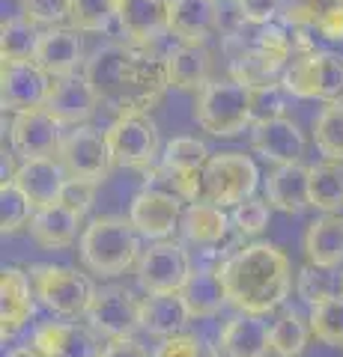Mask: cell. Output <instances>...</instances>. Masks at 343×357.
I'll return each instance as SVG.
<instances>
[{
	"mask_svg": "<svg viewBox=\"0 0 343 357\" xmlns=\"http://www.w3.org/2000/svg\"><path fill=\"white\" fill-rule=\"evenodd\" d=\"M84 77L90 81L98 105L117 116L149 114L170 86L164 57L123 42L96 48L84 63Z\"/></svg>",
	"mask_w": 343,
	"mask_h": 357,
	"instance_id": "6da1fadb",
	"label": "cell"
},
{
	"mask_svg": "<svg viewBox=\"0 0 343 357\" xmlns=\"http://www.w3.org/2000/svg\"><path fill=\"white\" fill-rule=\"evenodd\" d=\"M13 182L27 194L33 206L42 208V206L60 203L63 188L69 182V173L63 170V164L57 158H30L18 164Z\"/></svg>",
	"mask_w": 343,
	"mask_h": 357,
	"instance_id": "7402d4cb",
	"label": "cell"
},
{
	"mask_svg": "<svg viewBox=\"0 0 343 357\" xmlns=\"http://www.w3.org/2000/svg\"><path fill=\"white\" fill-rule=\"evenodd\" d=\"M168 63V81L173 89L182 93H200L212 81V54L206 45H185L180 42L176 48L164 54Z\"/></svg>",
	"mask_w": 343,
	"mask_h": 357,
	"instance_id": "484cf974",
	"label": "cell"
},
{
	"mask_svg": "<svg viewBox=\"0 0 343 357\" xmlns=\"http://www.w3.org/2000/svg\"><path fill=\"white\" fill-rule=\"evenodd\" d=\"M114 167L149 170L159 158V128L149 114H123L105 131Z\"/></svg>",
	"mask_w": 343,
	"mask_h": 357,
	"instance_id": "ba28073f",
	"label": "cell"
},
{
	"mask_svg": "<svg viewBox=\"0 0 343 357\" xmlns=\"http://www.w3.org/2000/svg\"><path fill=\"white\" fill-rule=\"evenodd\" d=\"M227 307L245 316H269L281 310L293 289V268L278 244L254 241L230 253L218 268Z\"/></svg>",
	"mask_w": 343,
	"mask_h": 357,
	"instance_id": "7a4b0ae2",
	"label": "cell"
},
{
	"mask_svg": "<svg viewBox=\"0 0 343 357\" xmlns=\"http://www.w3.org/2000/svg\"><path fill=\"white\" fill-rule=\"evenodd\" d=\"M218 3H221V0H218Z\"/></svg>",
	"mask_w": 343,
	"mask_h": 357,
	"instance_id": "f907efd6",
	"label": "cell"
},
{
	"mask_svg": "<svg viewBox=\"0 0 343 357\" xmlns=\"http://www.w3.org/2000/svg\"><path fill=\"white\" fill-rule=\"evenodd\" d=\"M6 357H42V354H39L36 349H33V345H18V349H13Z\"/></svg>",
	"mask_w": 343,
	"mask_h": 357,
	"instance_id": "c3c4849f",
	"label": "cell"
},
{
	"mask_svg": "<svg viewBox=\"0 0 343 357\" xmlns=\"http://www.w3.org/2000/svg\"><path fill=\"white\" fill-rule=\"evenodd\" d=\"M194 122L212 137H236L254 126L251 119V86L236 77L209 81L194 102Z\"/></svg>",
	"mask_w": 343,
	"mask_h": 357,
	"instance_id": "277c9868",
	"label": "cell"
},
{
	"mask_svg": "<svg viewBox=\"0 0 343 357\" xmlns=\"http://www.w3.org/2000/svg\"><path fill=\"white\" fill-rule=\"evenodd\" d=\"M93 199H96V182H87V178H69L66 188H63L60 203L69 206L72 211H78V215L84 218L87 211H90Z\"/></svg>",
	"mask_w": 343,
	"mask_h": 357,
	"instance_id": "bcb514c9",
	"label": "cell"
},
{
	"mask_svg": "<svg viewBox=\"0 0 343 357\" xmlns=\"http://www.w3.org/2000/svg\"><path fill=\"white\" fill-rule=\"evenodd\" d=\"M182 215H185L182 197L159 191V188H143L129 206L131 227L147 241H168L170 232L176 227H182Z\"/></svg>",
	"mask_w": 343,
	"mask_h": 357,
	"instance_id": "4fadbf2b",
	"label": "cell"
},
{
	"mask_svg": "<svg viewBox=\"0 0 343 357\" xmlns=\"http://www.w3.org/2000/svg\"><path fill=\"white\" fill-rule=\"evenodd\" d=\"M314 143L326 161H343V102H331L314 119Z\"/></svg>",
	"mask_w": 343,
	"mask_h": 357,
	"instance_id": "e575fe53",
	"label": "cell"
},
{
	"mask_svg": "<svg viewBox=\"0 0 343 357\" xmlns=\"http://www.w3.org/2000/svg\"><path fill=\"white\" fill-rule=\"evenodd\" d=\"M337 292H343V286H340V277L331 271V268H319V265L307 262L295 277V295H298V301H305L307 307L323 304V301L335 298Z\"/></svg>",
	"mask_w": 343,
	"mask_h": 357,
	"instance_id": "d590c367",
	"label": "cell"
},
{
	"mask_svg": "<svg viewBox=\"0 0 343 357\" xmlns=\"http://www.w3.org/2000/svg\"><path fill=\"white\" fill-rule=\"evenodd\" d=\"M98 357H149V354L135 337H119V340H108Z\"/></svg>",
	"mask_w": 343,
	"mask_h": 357,
	"instance_id": "7dc6e473",
	"label": "cell"
},
{
	"mask_svg": "<svg viewBox=\"0 0 343 357\" xmlns=\"http://www.w3.org/2000/svg\"><path fill=\"white\" fill-rule=\"evenodd\" d=\"M260 170L245 152H215L200 170L194 203H212L221 208H236L257 194Z\"/></svg>",
	"mask_w": 343,
	"mask_h": 357,
	"instance_id": "5b68a950",
	"label": "cell"
},
{
	"mask_svg": "<svg viewBox=\"0 0 343 357\" xmlns=\"http://www.w3.org/2000/svg\"><path fill=\"white\" fill-rule=\"evenodd\" d=\"M81 215L78 211H72L69 206L63 203H51V206H42L36 208V215L30 220V238L36 248L42 250H63L75 244L78 238V227H81Z\"/></svg>",
	"mask_w": 343,
	"mask_h": 357,
	"instance_id": "d4e9b609",
	"label": "cell"
},
{
	"mask_svg": "<svg viewBox=\"0 0 343 357\" xmlns=\"http://www.w3.org/2000/svg\"><path fill=\"white\" fill-rule=\"evenodd\" d=\"M307 319H311V331L319 342L331 345V349H343V292L311 307Z\"/></svg>",
	"mask_w": 343,
	"mask_h": 357,
	"instance_id": "8d00e7d4",
	"label": "cell"
},
{
	"mask_svg": "<svg viewBox=\"0 0 343 357\" xmlns=\"http://www.w3.org/2000/svg\"><path fill=\"white\" fill-rule=\"evenodd\" d=\"M138 229L129 218L119 215H98L84 227L78 238L81 262L90 274L98 277H119L140 259Z\"/></svg>",
	"mask_w": 343,
	"mask_h": 357,
	"instance_id": "3957f363",
	"label": "cell"
},
{
	"mask_svg": "<svg viewBox=\"0 0 343 357\" xmlns=\"http://www.w3.org/2000/svg\"><path fill=\"white\" fill-rule=\"evenodd\" d=\"M311 208L335 215L343 208V161H323L311 167Z\"/></svg>",
	"mask_w": 343,
	"mask_h": 357,
	"instance_id": "d6a6232c",
	"label": "cell"
},
{
	"mask_svg": "<svg viewBox=\"0 0 343 357\" xmlns=\"http://www.w3.org/2000/svg\"><path fill=\"white\" fill-rule=\"evenodd\" d=\"M36 310V292H33L30 271L18 265H6L0 274V337L13 340L27 328Z\"/></svg>",
	"mask_w": 343,
	"mask_h": 357,
	"instance_id": "9a60e30c",
	"label": "cell"
},
{
	"mask_svg": "<svg viewBox=\"0 0 343 357\" xmlns=\"http://www.w3.org/2000/svg\"><path fill=\"white\" fill-rule=\"evenodd\" d=\"M182 301L191 319H212L221 312V307L227 304V292H224V283H221L218 271H209V268H197L188 277V283L182 289Z\"/></svg>",
	"mask_w": 343,
	"mask_h": 357,
	"instance_id": "f1b7e54d",
	"label": "cell"
},
{
	"mask_svg": "<svg viewBox=\"0 0 343 357\" xmlns=\"http://www.w3.org/2000/svg\"><path fill=\"white\" fill-rule=\"evenodd\" d=\"M33 63H39L54 81L69 77L84 66V36L75 27H48L42 30Z\"/></svg>",
	"mask_w": 343,
	"mask_h": 357,
	"instance_id": "ac0fdd59",
	"label": "cell"
},
{
	"mask_svg": "<svg viewBox=\"0 0 343 357\" xmlns=\"http://www.w3.org/2000/svg\"><path fill=\"white\" fill-rule=\"evenodd\" d=\"M269 215H272V206L265 203V197H251L245 203H239L233 211H230V223L233 229L239 232L242 238H254L269 227Z\"/></svg>",
	"mask_w": 343,
	"mask_h": 357,
	"instance_id": "60d3db41",
	"label": "cell"
},
{
	"mask_svg": "<svg viewBox=\"0 0 343 357\" xmlns=\"http://www.w3.org/2000/svg\"><path fill=\"white\" fill-rule=\"evenodd\" d=\"M30 280L39 304L66 319L87 316V307H90V301L96 295V286L90 283V277L69 265H54V262L33 265Z\"/></svg>",
	"mask_w": 343,
	"mask_h": 357,
	"instance_id": "8992f818",
	"label": "cell"
},
{
	"mask_svg": "<svg viewBox=\"0 0 343 357\" xmlns=\"http://www.w3.org/2000/svg\"><path fill=\"white\" fill-rule=\"evenodd\" d=\"M265 203L284 215H302L311 208V167L302 161L278 164L265 178Z\"/></svg>",
	"mask_w": 343,
	"mask_h": 357,
	"instance_id": "44dd1931",
	"label": "cell"
},
{
	"mask_svg": "<svg viewBox=\"0 0 343 357\" xmlns=\"http://www.w3.org/2000/svg\"><path fill=\"white\" fill-rule=\"evenodd\" d=\"M281 86L295 98L343 102V57L335 51H307L290 60L284 69Z\"/></svg>",
	"mask_w": 343,
	"mask_h": 357,
	"instance_id": "52a82bcc",
	"label": "cell"
},
{
	"mask_svg": "<svg viewBox=\"0 0 343 357\" xmlns=\"http://www.w3.org/2000/svg\"><path fill=\"white\" fill-rule=\"evenodd\" d=\"M57 161L69 173V178H87V182H96V185L114 167L105 131H98L93 126H75L66 131L57 149Z\"/></svg>",
	"mask_w": 343,
	"mask_h": 357,
	"instance_id": "30bf717a",
	"label": "cell"
},
{
	"mask_svg": "<svg viewBox=\"0 0 343 357\" xmlns=\"http://www.w3.org/2000/svg\"><path fill=\"white\" fill-rule=\"evenodd\" d=\"M9 143L21 161L54 158L63 143V126L45 107L24 110V114H15L13 126H9Z\"/></svg>",
	"mask_w": 343,
	"mask_h": 357,
	"instance_id": "5bb4252c",
	"label": "cell"
},
{
	"mask_svg": "<svg viewBox=\"0 0 343 357\" xmlns=\"http://www.w3.org/2000/svg\"><path fill=\"white\" fill-rule=\"evenodd\" d=\"M311 337H314L311 319L302 316L298 310H281L278 319L269 325V340H272L275 357H302Z\"/></svg>",
	"mask_w": 343,
	"mask_h": 357,
	"instance_id": "4dcf8cb0",
	"label": "cell"
},
{
	"mask_svg": "<svg viewBox=\"0 0 343 357\" xmlns=\"http://www.w3.org/2000/svg\"><path fill=\"white\" fill-rule=\"evenodd\" d=\"M39 36L42 33L36 30V24H33L30 18H24V15L3 18V27H0V57H3V63L33 60Z\"/></svg>",
	"mask_w": 343,
	"mask_h": 357,
	"instance_id": "836d02e7",
	"label": "cell"
},
{
	"mask_svg": "<svg viewBox=\"0 0 343 357\" xmlns=\"http://www.w3.org/2000/svg\"><path fill=\"white\" fill-rule=\"evenodd\" d=\"M30 345L42 357H98V340L90 325L78 321H42Z\"/></svg>",
	"mask_w": 343,
	"mask_h": 357,
	"instance_id": "2e32d148",
	"label": "cell"
},
{
	"mask_svg": "<svg viewBox=\"0 0 343 357\" xmlns=\"http://www.w3.org/2000/svg\"><path fill=\"white\" fill-rule=\"evenodd\" d=\"M278 116H284L281 86L278 84H272V86H254L251 89V119H254V126H257V122L278 119Z\"/></svg>",
	"mask_w": 343,
	"mask_h": 357,
	"instance_id": "ee69618b",
	"label": "cell"
},
{
	"mask_svg": "<svg viewBox=\"0 0 343 357\" xmlns=\"http://www.w3.org/2000/svg\"><path fill=\"white\" fill-rule=\"evenodd\" d=\"M284 3L286 0H236V13L245 24L265 27L275 24L278 15H284Z\"/></svg>",
	"mask_w": 343,
	"mask_h": 357,
	"instance_id": "f6af8a7d",
	"label": "cell"
},
{
	"mask_svg": "<svg viewBox=\"0 0 343 357\" xmlns=\"http://www.w3.org/2000/svg\"><path fill=\"white\" fill-rule=\"evenodd\" d=\"M135 271H138V283L147 295H173L185 289L194 268L182 244L156 241L147 250H140Z\"/></svg>",
	"mask_w": 343,
	"mask_h": 357,
	"instance_id": "9c48e42d",
	"label": "cell"
},
{
	"mask_svg": "<svg viewBox=\"0 0 343 357\" xmlns=\"http://www.w3.org/2000/svg\"><path fill=\"white\" fill-rule=\"evenodd\" d=\"M233 227L227 218V208L212 203H188L182 215V232L188 241L200 244V248H212V244L224 241L227 229Z\"/></svg>",
	"mask_w": 343,
	"mask_h": 357,
	"instance_id": "f546056e",
	"label": "cell"
},
{
	"mask_svg": "<svg viewBox=\"0 0 343 357\" xmlns=\"http://www.w3.org/2000/svg\"><path fill=\"white\" fill-rule=\"evenodd\" d=\"M117 18V0H72L69 27L78 33H102Z\"/></svg>",
	"mask_w": 343,
	"mask_h": 357,
	"instance_id": "f35d334b",
	"label": "cell"
},
{
	"mask_svg": "<svg viewBox=\"0 0 343 357\" xmlns=\"http://www.w3.org/2000/svg\"><path fill=\"white\" fill-rule=\"evenodd\" d=\"M251 146L269 164H295L305 155V134L293 119L278 116L251 126Z\"/></svg>",
	"mask_w": 343,
	"mask_h": 357,
	"instance_id": "d6986e66",
	"label": "cell"
},
{
	"mask_svg": "<svg viewBox=\"0 0 343 357\" xmlns=\"http://www.w3.org/2000/svg\"><path fill=\"white\" fill-rule=\"evenodd\" d=\"M209 158H212V152L206 149L203 140H197V137H173L161 152V167H164V173L173 176V182H176V178L200 173L203 167L209 164Z\"/></svg>",
	"mask_w": 343,
	"mask_h": 357,
	"instance_id": "1f68e13d",
	"label": "cell"
},
{
	"mask_svg": "<svg viewBox=\"0 0 343 357\" xmlns=\"http://www.w3.org/2000/svg\"><path fill=\"white\" fill-rule=\"evenodd\" d=\"M337 9H343V0H286L284 24L314 33L331 13H337Z\"/></svg>",
	"mask_w": 343,
	"mask_h": 357,
	"instance_id": "ab89813d",
	"label": "cell"
},
{
	"mask_svg": "<svg viewBox=\"0 0 343 357\" xmlns=\"http://www.w3.org/2000/svg\"><path fill=\"white\" fill-rule=\"evenodd\" d=\"M84 319L108 340L135 337V331L140 328V301L123 286H102L96 289Z\"/></svg>",
	"mask_w": 343,
	"mask_h": 357,
	"instance_id": "8fae6325",
	"label": "cell"
},
{
	"mask_svg": "<svg viewBox=\"0 0 343 357\" xmlns=\"http://www.w3.org/2000/svg\"><path fill=\"white\" fill-rule=\"evenodd\" d=\"M218 351L221 357H269V325L260 316L236 312L233 319L224 321V328L218 333Z\"/></svg>",
	"mask_w": 343,
	"mask_h": 357,
	"instance_id": "603a6c76",
	"label": "cell"
},
{
	"mask_svg": "<svg viewBox=\"0 0 343 357\" xmlns=\"http://www.w3.org/2000/svg\"><path fill=\"white\" fill-rule=\"evenodd\" d=\"M54 77L33 60L3 63L0 72V105L9 114H24V110L45 107L51 96Z\"/></svg>",
	"mask_w": 343,
	"mask_h": 357,
	"instance_id": "7c38bea8",
	"label": "cell"
},
{
	"mask_svg": "<svg viewBox=\"0 0 343 357\" xmlns=\"http://www.w3.org/2000/svg\"><path fill=\"white\" fill-rule=\"evenodd\" d=\"M117 24L135 45H147L168 33V0H119Z\"/></svg>",
	"mask_w": 343,
	"mask_h": 357,
	"instance_id": "cb8c5ba5",
	"label": "cell"
},
{
	"mask_svg": "<svg viewBox=\"0 0 343 357\" xmlns=\"http://www.w3.org/2000/svg\"><path fill=\"white\" fill-rule=\"evenodd\" d=\"M69 3L72 0H21V15L42 27H60L69 21Z\"/></svg>",
	"mask_w": 343,
	"mask_h": 357,
	"instance_id": "7bdbcfd3",
	"label": "cell"
},
{
	"mask_svg": "<svg viewBox=\"0 0 343 357\" xmlns=\"http://www.w3.org/2000/svg\"><path fill=\"white\" fill-rule=\"evenodd\" d=\"M152 357H221V351L218 345H206L197 333L182 331L173 337H164Z\"/></svg>",
	"mask_w": 343,
	"mask_h": 357,
	"instance_id": "b9f144b4",
	"label": "cell"
},
{
	"mask_svg": "<svg viewBox=\"0 0 343 357\" xmlns=\"http://www.w3.org/2000/svg\"><path fill=\"white\" fill-rule=\"evenodd\" d=\"M191 321L185 301L180 292L173 295H147L140 301V331L152 333V337H173L182 333L185 325Z\"/></svg>",
	"mask_w": 343,
	"mask_h": 357,
	"instance_id": "83f0119b",
	"label": "cell"
},
{
	"mask_svg": "<svg viewBox=\"0 0 343 357\" xmlns=\"http://www.w3.org/2000/svg\"><path fill=\"white\" fill-rule=\"evenodd\" d=\"M218 27V0H168V33L180 42L206 45Z\"/></svg>",
	"mask_w": 343,
	"mask_h": 357,
	"instance_id": "ffe728a7",
	"label": "cell"
},
{
	"mask_svg": "<svg viewBox=\"0 0 343 357\" xmlns=\"http://www.w3.org/2000/svg\"><path fill=\"white\" fill-rule=\"evenodd\" d=\"M305 259L319 268L337 271L343 265V215H319L305 229Z\"/></svg>",
	"mask_w": 343,
	"mask_h": 357,
	"instance_id": "4316f807",
	"label": "cell"
},
{
	"mask_svg": "<svg viewBox=\"0 0 343 357\" xmlns=\"http://www.w3.org/2000/svg\"><path fill=\"white\" fill-rule=\"evenodd\" d=\"M96 107H102L98 105V98L93 93V86L90 81L81 75H69V77H57L51 86V96H48V102H45V110L60 122V126H87L90 122V116L96 114Z\"/></svg>",
	"mask_w": 343,
	"mask_h": 357,
	"instance_id": "e0dca14e",
	"label": "cell"
},
{
	"mask_svg": "<svg viewBox=\"0 0 343 357\" xmlns=\"http://www.w3.org/2000/svg\"><path fill=\"white\" fill-rule=\"evenodd\" d=\"M33 215H36V206L30 203L27 194L15 182L0 185V223H3V236H13V232L30 227Z\"/></svg>",
	"mask_w": 343,
	"mask_h": 357,
	"instance_id": "74e56055",
	"label": "cell"
},
{
	"mask_svg": "<svg viewBox=\"0 0 343 357\" xmlns=\"http://www.w3.org/2000/svg\"><path fill=\"white\" fill-rule=\"evenodd\" d=\"M340 286H343V274H340Z\"/></svg>",
	"mask_w": 343,
	"mask_h": 357,
	"instance_id": "681fc988",
	"label": "cell"
}]
</instances>
